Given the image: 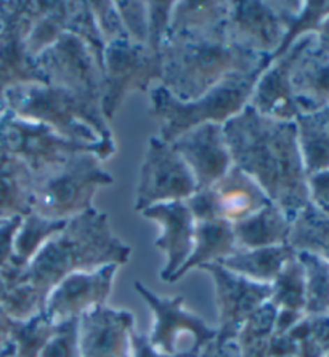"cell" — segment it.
I'll return each instance as SVG.
<instances>
[{
	"label": "cell",
	"instance_id": "obj_1",
	"mask_svg": "<svg viewBox=\"0 0 329 357\" xmlns=\"http://www.w3.org/2000/svg\"><path fill=\"white\" fill-rule=\"evenodd\" d=\"M233 167L247 173L293 221L310 202L295 122L263 117L247 105L224 126Z\"/></svg>",
	"mask_w": 329,
	"mask_h": 357
},
{
	"label": "cell",
	"instance_id": "obj_2",
	"mask_svg": "<svg viewBox=\"0 0 329 357\" xmlns=\"http://www.w3.org/2000/svg\"><path fill=\"white\" fill-rule=\"evenodd\" d=\"M273 59L233 45L225 28L167 36L161 47L159 85L182 101H193L233 74H249Z\"/></svg>",
	"mask_w": 329,
	"mask_h": 357
},
{
	"label": "cell",
	"instance_id": "obj_3",
	"mask_svg": "<svg viewBox=\"0 0 329 357\" xmlns=\"http://www.w3.org/2000/svg\"><path fill=\"white\" fill-rule=\"evenodd\" d=\"M132 248L117 237L103 212L92 208L68 220L29 263L26 280L45 296L66 275L94 271L106 264L124 266L131 261Z\"/></svg>",
	"mask_w": 329,
	"mask_h": 357
},
{
	"label": "cell",
	"instance_id": "obj_4",
	"mask_svg": "<svg viewBox=\"0 0 329 357\" xmlns=\"http://www.w3.org/2000/svg\"><path fill=\"white\" fill-rule=\"evenodd\" d=\"M2 112L39 122L69 142L95 144L112 138L101 105L73 91L47 84H28L10 89L2 98Z\"/></svg>",
	"mask_w": 329,
	"mask_h": 357
},
{
	"label": "cell",
	"instance_id": "obj_5",
	"mask_svg": "<svg viewBox=\"0 0 329 357\" xmlns=\"http://www.w3.org/2000/svg\"><path fill=\"white\" fill-rule=\"evenodd\" d=\"M265 69L230 75L193 101H182L170 95L163 85H156L149 90V101L151 116L159 126V138L172 143L188 130L204 123L225 126L249 105L257 80Z\"/></svg>",
	"mask_w": 329,
	"mask_h": 357
},
{
	"label": "cell",
	"instance_id": "obj_6",
	"mask_svg": "<svg viewBox=\"0 0 329 357\" xmlns=\"http://www.w3.org/2000/svg\"><path fill=\"white\" fill-rule=\"evenodd\" d=\"M92 151L74 154L64 164L42 175H34L32 212L52 220H71L94 207L96 191L111 186L115 178Z\"/></svg>",
	"mask_w": 329,
	"mask_h": 357
},
{
	"label": "cell",
	"instance_id": "obj_7",
	"mask_svg": "<svg viewBox=\"0 0 329 357\" xmlns=\"http://www.w3.org/2000/svg\"><path fill=\"white\" fill-rule=\"evenodd\" d=\"M0 151L20 159L34 175H42L84 151H92L98 154L101 160H108L116 153V144L112 138L101 139L95 144L74 143L44 123L31 122L10 112H2Z\"/></svg>",
	"mask_w": 329,
	"mask_h": 357
},
{
	"label": "cell",
	"instance_id": "obj_8",
	"mask_svg": "<svg viewBox=\"0 0 329 357\" xmlns=\"http://www.w3.org/2000/svg\"><path fill=\"white\" fill-rule=\"evenodd\" d=\"M304 2L286 0H241L230 2V13L225 24L226 40L242 50L258 55L275 56Z\"/></svg>",
	"mask_w": 329,
	"mask_h": 357
},
{
	"label": "cell",
	"instance_id": "obj_9",
	"mask_svg": "<svg viewBox=\"0 0 329 357\" xmlns=\"http://www.w3.org/2000/svg\"><path fill=\"white\" fill-rule=\"evenodd\" d=\"M161 55L147 45L131 40L108 43L103 55V96L101 112L108 122L132 91H149L151 84L161 80Z\"/></svg>",
	"mask_w": 329,
	"mask_h": 357
},
{
	"label": "cell",
	"instance_id": "obj_10",
	"mask_svg": "<svg viewBox=\"0 0 329 357\" xmlns=\"http://www.w3.org/2000/svg\"><path fill=\"white\" fill-rule=\"evenodd\" d=\"M196 191L195 178L172 144L159 137L149 138L135 189V212L156 204L187 200Z\"/></svg>",
	"mask_w": 329,
	"mask_h": 357
},
{
	"label": "cell",
	"instance_id": "obj_11",
	"mask_svg": "<svg viewBox=\"0 0 329 357\" xmlns=\"http://www.w3.org/2000/svg\"><path fill=\"white\" fill-rule=\"evenodd\" d=\"M37 12V2H0L3 24L0 36V109L3 95L13 86L45 84L44 75L26 45Z\"/></svg>",
	"mask_w": 329,
	"mask_h": 357
},
{
	"label": "cell",
	"instance_id": "obj_12",
	"mask_svg": "<svg viewBox=\"0 0 329 357\" xmlns=\"http://www.w3.org/2000/svg\"><path fill=\"white\" fill-rule=\"evenodd\" d=\"M45 84L60 86L101 105L103 96V69L94 53L73 34L60 40L36 58Z\"/></svg>",
	"mask_w": 329,
	"mask_h": 357
},
{
	"label": "cell",
	"instance_id": "obj_13",
	"mask_svg": "<svg viewBox=\"0 0 329 357\" xmlns=\"http://www.w3.org/2000/svg\"><path fill=\"white\" fill-rule=\"evenodd\" d=\"M133 289L153 311V328L148 335L154 349L164 354H177V342L182 333L193 337L191 351L198 353L204 346L217 338V328L209 327L203 317L185 307V298L179 296H159L148 287L135 280Z\"/></svg>",
	"mask_w": 329,
	"mask_h": 357
},
{
	"label": "cell",
	"instance_id": "obj_14",
	"mask_svg": "<svg viewBox=\"0 0 329 357\" xmlns=\"http://www.w3.org/2000/svg\"><path fill=\"white\" fill-rule=\"evenodd\" d=\"M198 269L207 273L214 280L215 305L219 310L217 338L235 340L242 324L270 301L272 285L242 278L220 263L203 264Z\"/></svg>",
	"mask_w": 329,
	"mask_h": 357
},
{
	"label": "cell",
	"instance_id": "obj_15",
	"mask_svg": "<svg viewBox=\"0 0 329 357\" xmlns=\"http://www.w3.org/2000/svg\"><path fill=\"white\" fill-rule=\"evenodd\" d=\"M119 266L106 264L94 271L73 273L53 287L45 301V316L55 324L79 319L96 306L106 305Z\"/></svg>",
	"mask_w": 329,
	"mask_h": 357
},
{
	"label": "cell",
	"instance_id": "obj_16",
	"mask_svg": "<svg viewBox=\"0 0 329 357\" xmlns=\"http://www.w3.org/2000/svg\"><path fill=\"white\" fill-rule=\"evenodd\" d=\"M170 144L190 169L198 189L212 186L233 167L224 126L204 123L188 130Z\"/></svg>",
	"mask_w": 329,
	"mask_h": 357
},
{
	"label": "cell",
	"instance_id": "obj_17",
	"mask_svg": "<svg viewBox=\"0 0 329 357\" xmlns=\"http://www.w3.org/2000/svg\"><path fill=\"white\" fill-rule=\"evenodd\" d=\"M135 316L131 311L96 306L79 317L80 357H132Z\"/></svg>",
	"mask_w": 329,
	"mask_h": 357
},
{
	"label": "cell",
	"instance_id": "obj_18",
	"mask_svg": "<svg viewBox=\"0 0 329 357\" xmlns=\"http://www.w3.org/2000/svg\"><path fill=\"white\" fill-rule=\"evenodd\" d=\"M291 91L299 114H315L329 106V50L315 34L300 39L291 68Z\"/></svg>",
	"mask_w": 329,
	"mask_h": 357
},
{
	"label": "cell",
	"instance_id": "obj_19",
	"mask_svg": "<svg viewBox=\"0 0 329 357\" xmlns=\"http://www.w3.org/2000/svg\"><path fill=\"white\" fill-rule=\"evenodd\" d=\"M140 213L143 218L154 221L159 226V236L156 237L154 247L159 248L167 258L159 278L169 282L193 250L196 220L193 218L185 200L151 205Z\"/></svg>",
	"mask_w": 329,
	"mask_h": 357
},
{
	"label": "cell",
	"instance_id": "obj_20",
	"mask_svg": "<svg viewBox=\"0 0 329 357\" xmlns=\"http://www.w3.org/2000/svg\"><path fill=\"white\" fill-rule=\"evenodd\" d=\"M214 220L236 225L254 215L272 200L252 178L236 167L212 186L204 188Z\"/></svg>",
	"mask_w": 329,
	"mask_h": 357
},
{
	"label": "cell",
	"instance_id": "obj_21",
	"mask_svg": "<svg viewBox=\"0 0 329 357\" xmlns=\"http://www.w3.org/2000/svg\"><path fill=\"white\" fill-rule=\"evenodd\" d=\"M299 47L300 39L283 56L273 59L258 77L249 106L261 116L283 122H294L300 116L291 91V68Z\"/></svg>",
	"mask_w": 329,
	"mask_h": 357
},
{
	"label": "cell",
	"instance_id": "obj_22",
	"mask_svg": "<svg viewBox=\"0 0 329 357\" xmlns=\"http://www.w3.org/2000/svg\"><path fill=\"white\" fill-rule=\"evenodd\" d=\"M236 250L238 245H236L233 225L222 220L196 221L193 250L183 266L172 275L169 284L177 282L191 269H198L203 264L222 261L224 258L233 255Z\"/></svg>",
	"mask_w": 329,
	"mask_h": 357
},
{
	"label": "cell",
	"instance_id": "obj_23",
	"mask_svg": "<svg viewBox=\"0 0 329 357\" xmlns=\"http://www.w3.org/2000/svg\"><path fill=\"white\" fill-rule=\"evenodd\" d=\"M236 245L241 250L284 245L289 241L291 220L278 205L270 202L254 215L233 225Z\"/></svg>",
	"mask_w": 329,
	"mask_h": 357
},
{
	"label": "cell",
	"instance_id": "obj_24",
	"mask_svg": "<svg viewBox=\"0 0 329 357\" xmlns=\"http://www.w3.org/2000/svg\"><path fill=\"white\" fill-rule=\"evenodd\" d=\"M36 176L20 159L0 151V218L32 212Z\"/></svg>",
	"mask_w": 329,
	"mask_h": 357
},
{
	"label": "cell",
	"instance_id": "obj_25",
	"mask_svg": "<svg viewBox=\"0 0 329 357\" xmlns=\"http://www.w3.org/2000/svg\"><path fill=\"white\" fill-rule=\"evenodd\" d=\"M294 255V248L289 243H284V245L254 248V250L238 248L233 255L224 258L219 263L230 271L254 282L272 284L284 264Z\"/></svg>",
	"mask_w": 329,
	"mask_h": 357
},
{
	"label": "cell",
	"instance_id": "obj_26",
	"mask_svg": "<svg viewBox=\"0 0 329 357\" xmlns=\"http://www.w3.org/2000/svg\"><path fill=\"white\" fill-rule=\"evenodd\" d=\"M228 13L230 2L226 0H180L172 8L167 36L222 29Z\"/></svg>",
	"mask_w": 329,
	"mask_h": 357
},
{
	"label": "cell",
	"instance_id": "obj_27",
	"mask_svg": "<svg viewBox=\"0 0 329 357\" xmlns=\"http://www.w3.org/2000/svg\"><path fill=\"white\" fill-rule=\"evenodd\" d=\"M288 243L295 252H307L329 261V212L309 202L291 221Z\"/></svg>",
	"mask_w": 329,
	"mask_h": 357
},
{
	"label": "cell",
	"instance_id": "obj_28",
	"mask_svg": "<svg viewBox=\"0 0 329 357\" xmlns=\"http://www.w3.org/2000/svg\"><path fill=\"white\" fill-rule=\"evenodd\" d=\"M299 148L307 175L329 169V123L321 116H299L295 119Z\"/></svg>",
	"mask_w": 329,
	"mask_h": 357
},
{
	"label": "cell",
	"instance_id": "obj_29",
	"mask_svg": "<svg viewBox=\"0 0 329 357\" xmlns=\"http://www.w3.org/2000/svg\"><path fill=\"white\" fill-rule=\"evenodd\" d=\"M68 221L45 218L39 213L31 212L21 218L20 229L15 237V252L12 266L28 269L29 263L39 253L45 243L58 234Z\"/></svg>",
	"mask_w": 329,
	"mask_h": 357
},
{
	"label": "cell",
	"instance_id": "obj_30",
	"mask_svg": "<svg viewBox=\"0 0 329 357\" xmlns=\"http://www.w3.org/2000/svg\"><path fill=\"white\" fill-rule=\"evenodd\" d=\"M37 3H39V12L26 40L29 55L34 59L66 34L68 20L73 8V2H66V0Z\"/></svg>",
	"mask_w": 329,
	"mask_h": 357
},
{
	"label": "cell",
	"instance_id": "obj_31",
	"mask_svg": "<svg viewBox=\"0 0 329 357\" xmlns=\"http://www.w3.org/2000/svg\"><path fill=\"white\" fill-rule=\"evenodd\" d=\"M304 268L305 316H329V261L307 252H295Z\"/></svg>",
	"mask_w": 329,
	"mask_h": 357
},
{
	"label": "cell",
	"instance_id": "obj_32",
	"mask_svg": "<svg viewBox=\"0 0 329 357\" xmlns=\"http://www.w3.org/2000/svg\"><path fill=\"white\" fill-rule=\"evenodd\" d=\"M278 307L267 301L242 324L235 342L241 357H267L270 340L275 332Z\"/></svg>",
	"mask_w": 329,
	"mask_h": 357
},
{
	"label": "cell",
	"instance_id": "obj_33",
	"mask_svg": "<svg viewBox=\"0 0 329 357\" xmlns=\"http://www.w3.org/2000/svg\"><path fill=\"white\" fill-rule=\"evenodd\" d=\"M270 303L278 310L305 311V278L298 253L284 264L272 284ZM305 314V312H304Z\"/></svg>",
	"mask_w": 329,
	"mask_h": 357
},
{
	"label": "cell",
	"instance_id": "obj_34",
	"mask_svg": "<svg viewBox=\"0 0 329 357\" xmlns=\"http://www.w3.org/2000/svg\"><path fill=\"white\" fill-rule=\"evenodd\" d=\"M57 324L45 312L26 322H16L13 330V357H41L48 340L55 333Z\"/></svg>",
	"mask_w": 329,
	"mask_h": 357
},
{
	"label": "cell",
	"instance_id": "obj_35",
	"mask_svg": "<svg viewBox=\"0 0 329 357\" xmlns=\"http://www.w3.org/2000/svg\"><path fill=\"white\" fill-rule=\"evenodd\" d=\"M45 301L47 296L26 280L8 289L0 307L12 321L26 322L44 312Z\"/></svg>",
	"mask_w": 329,
	"mask_h": 357
},
{
	"label": "cell",
	"instance_id": "obj_36",
	"mask_svg": "<svg viewBox=\"0 0 329 357\" xmlns=\"http://www.w3.org/2000/svg\"><path fill=\"white\" fill-rule=\"evenodd\" d=\"M66 34H73L79 40H82L89 47V50L94 53V56L96 58L101 69H103V55L106 43L100 34L98 26L95 23L89 2H79V0L73 2L71 15H69L66 26Z\"/></svg>",
	"mask_w": 329,
	"mask_h": 357
},
{
	"label": "cell",
	"instance_id": "obj_37",
	"mask_svg": "<svg viewBox=\"0 0 329 357\" xmlns=\"http://www.w3.org/2000/svg\"><path fill=\"white\" fill-rule=\"evenodd\" d=\"M329 15V2H304L300 15L291 26V29L286 34L284 40L279 47V50L275 53L273 59L283 56L291 47L302 37L309 34H316L318 28L323 23V20Z\"/></svg>",
	"mask_w": 329,
	"mask_h": 357
},
{
	"label": "cell",
	"instance_id": "obj_38",
	"mask_svg": "<svg viewBox=\"0 0 329 357\" xmlns=\"http://www.w3.org/2000/svg\"><path fill=\"white\" fill-rule=\"evenodd\" d=\"M41 357H80L79 319L57 324L55 333L42 349Z\"/></svg>",
	"mask_w": 329,
	"mask_h": 357
},
{
	"label": "cell",
	"instance_id": "obj_39",
	"mask_svg": "<svg viewBox=\"0 0 329 357\" xmlns=\"http://www.w3.org/2000/svg\"><path fill=\"white\" fill-rule=\"evenodd\" d=\"M129 40L147 45L148 40V2H115Z\"/></svg>",
	"mask_w": 329,
	"mask_h": 357
},
{
	"label": "cell",
	"instance_id": "obj_40",
	"mask_svg": "<svg viewBox=\"0 0 329 357\" xmlns=\"http://www.w3.org/2000/svg\"><path fill=\"white\" fill-rule=\"evenodd\" d=\"M89 5L106 45L116 40H129L115 2H111V0H100V2H89Z\"/></svg>",
	"mask_w": 329,
	"mask_h": 357
},
{
	"label": "cell",
	"instance_id": "obj_41",
	"mask_svg": "<svg viewBox=\"0 0 329 357\" xmlns=\"http://www.w3.org/2000/svg\"><path fill=\"white\" fill-rule=\"evenodd\" d=\"M175 2H148V40L147 47L161 55V47L169 31L172 8Z\"/></svg>",
	"mask_w": 329,
	"mask_h": 357
},
{
	"label": "cell",
	"instance_id": "obj_42",
	"mask_svg": "<svg viewBox=\"0 0 329 357\" xmlns=\"http://www.w3.org/2000/svg\"><path fill=\"white\" fill-rule=\"evenodd\" d=\"M23 216L0 218V271L12 266L15 252V237Z\"/></svg>",
	"mask_w": 329,
	"mask_h": 357
},
{
	"label": "cell",
	"instance_id": "obj_43",
	"mask_svg": "<svg viewBox=\"0 0 329 357\" xmlns=\"http://www.w3.org/2000/svg\"><path fill=\"white\" fill-rule=\"evenodd\" d=\"M310 202L329 212V169L309 176Z\"/></svg>",
	"mask_w": 329,
	"mask_h": 357
},
{
	"label": "cell",
	"instance_id": "obj_44",
	"mask_svg": "<svg viewBox=\"0 0 329 357\" xmlns=\"http://www.w3.org/2000/svg\"><path fill=\"white\" fill-rule=\"evenodd\" d=\"M199 353V351H198ZM195 351H187V353H177V354H164L154 349L149 343L148 335L138 333L133 330L132 333V357H196Z\"/></svg>",
	"mask_w": 329,
	"mask_h": 357
},
{
	"label": "cell",
	"instance_id": "obj_45",
	"mask_svg": "<svg viewBox=\"0 0 329 357\" xmlns=\"http://www.w3.org/2000/svg\"><path fill=\"white\" fill-rule=\"evenodd\" d=\"M196 357H241L238 344L235 340H219L215 338L214 342L199 349Z\"/></svg>",
	"mask_w": 329,
	"mask_h": 357
},
{
	"label": "cell",
	"instance_id": "obj_46",
	"mask_svg": "<svg viewBox=\"0 0 329 357\" xmlns=\"http://www.w3.org/2000/svg\"><path fill=\"white\" fill-rule=\"evenodd\" d=\"M298 343L289 335H273L270 340L267 357H295Z\"/></svg>",
	"mask_w": 329,
	"mask_h": 357
},
{
	"label": "cell",
	"instance_id": "obj_47",
	"mask_svg": "<svg viewBox=\"0 0 329 357\" xmlns=\"http://www.w3.org/2000/svg\"><path fill=\"white\" fill-rule=\"evenodd\" d=\"M15 324L0 307V357H13Z\"/></svg>",
	"mask_w": 329,
	"mask_h": 357
},
{
	"label": "cell",
	"instance_id": "obj_48",
	"mask_svg": "<svg viewBox=\"0 0 329 357\" xmlns=\"http://www.w3.org/2000/svg\"><path fill=\"white\" fill-rule=\"evenodd\" d=\"M312 332L310 338L320 344V348L329 356V316H310Z\"/></svg>",
	"mask_w": 329,
	"mask_h": 357
},
{
	"label": "cell",
	"instance_id": "obj_49",
	"mask_svg": "<svg viewBox=\"0 0 329 357\" xmlns=\"http://www.w3.org/2000/svg\"><path fill=\"white\" fill-rule=\"evenodd\" d=\"M305 314L293 310H278L277 319H275V332L273 335H286L298 324Z\"/></svg>",
	"mask_w": 329,
	"mask_h": 357
},
{
	"label": "cell",
	"instance_id": "obj_50",
	"mask_svg": "<svg viewBox=\"0 0 329 357\" xmlns=\"http://www.w3.org/2000/svg\"><path fill=\"white\" fill-rule=\"evenodd\" d=\"M315 36H316L318 42H320L321 45L326 48V50H329V15L325 20H323V23L320 24V28H318Z\"/></svg>",
	"mask_w": 329,
	"mask_h": 357
},
{
	"label": "cell",
	"instance_id": "obj_51",
	"mask_svg": "<svg viewBox=\"0 0 329 357\" xmlns=\"http://www.w3.org/2000/svg\"><path fill=\"white\" fill-rule=\"evenodd\" d=\"M8 291V285L5 282V279L2 278V274H0V303L5 298V295H7Z\"/></svg>",
	"mask_w": 329,
	"mask_h": 357
},
{
	"label": "cell",
	"instance_id": "obj_52",
	"mask_svg": "<svg viewBox=\"0 0 329 357\" xmlns=\"http://www.w3.org/2000/svg\"><path fill=\"white\" fill-rule=\"evenodd\" d=\"M321 112V116L325 117V121L329 123V106L326 107V109H323V111H320Z\"/></svg>",
	"mask_w": 329,
	"mask_h": 357
},
{
	"label": "cell",
	"instance_id": "obj_53",
	"mask_svg": "<svg viewBox=\"0 0 329 357\" xmlns=\"http://www.w3.org/2000/svg\"><path fill=\"white\" fill-rule=\"evenodd\" d=\"M2 29H3V24H2V18H0V36H2Z\"/></svg>",
	"mask_w": 329,
	"mask_h": 357
},
{
	"label": "cell",
	"instance_id": "obj_54",
	"mask_svg": "<svg viewBox=\"0 0 329 357\" xmlns=\"http://www.w3.org/2000/svg\"><path fill=\"white\" fill-rule=\"evenodd\" d=\"M328 357H329V356H328Z\"/></svg>",
	"mask_w": 329,
	"mask_h": 357
}]
</instances>
